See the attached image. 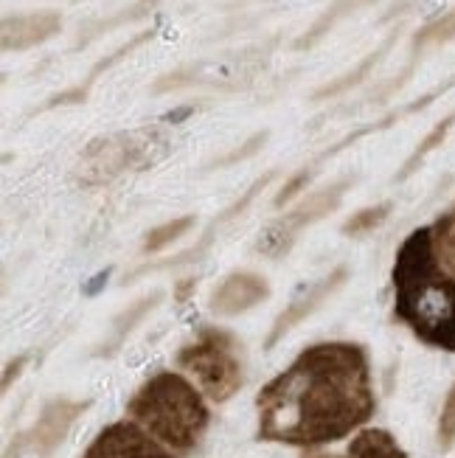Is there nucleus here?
Here are the masks:
<instances>
[{
	"label": "nucleus",
	"mask_w": 455,
	"mask_h": 458,
	"mask_svg": "<svg viewBox=\"0 0 455 458\" xmlns=\"http://www.w3.org/2000/svg\"><path fill=\"white\" fill-rule=\"evenodd\" d=\"M377 408L368 354L358 344L304 349L256 396L259 442L321 447L363 428Z\"/></svg>",
	"instance_id": "f257e3e1"
},
{
	"label": "nucleus",
	"mask_w": 455,
	"mask_h": 458,
	"mask_svg": "<svg viewBox=\"0 0 455 458\" xmlns=\"http://www.w3.org/2000/svg\"><path fill=\"white\" fill-rule=\"evenodd\" d=\"M393 315L442 352H455V276H450L436 250L430 228H417L400 245L391 270Z\"/></svg>",
	"instance_id": "f03ea898"
},
{
	"label": "nucleus",
	"mask_w": 455,
	"mask_h": 458,
	"mask_svg": "<svg viewBox=\"0 0 455 458\" xmlns=\"http://www.w3.org/2000/svg\"><path fill=\"white\" fill-rule=\"evenodd\" d=\"M127 413L161 445L181 453H189L200 445L211 422L203 394L183 374L174 371H157L149 377L132 394Z\"/></svg>",
	"instance_id": "7ed1b4c3"
},
{
	"label": "nucleus",
	"mask_w": 455,
	"mask_h": 458,
	"mask_svg": "<svg viewBox=\"0 0 455 458\" xmlns=\"http://www.w3.org/2000/svg\"><path fill=\"white\" fill-rule=\"evenodd\" d=\"M177 366L214 403H228L245 383L242 344L233 332L220 327H203L197 332L194 341L177 352Z\"/></svg>",
	"instance_id": "20e7f679"
},
{
	"label": "nucleus",
	"mask_w": 455,
	"mask_h": 458,
	"mask_svg": "<svg viewBox=\"0 0 455 458\" xmlns=\"http://www.w3.org/2000/svg\"><path fill=\"white\" fill-rule=\"evenodd\" d=\"M166 152H169V141L157 130L98 138V141H93L82 152L79 181L88 186L110 183L113 177L124 174L127 169H147L157 164Z\"/></svg>",
	"instance_id": "39448f33"
},
{
	"label": "nucleus",
	"mask_w": 455,
	"mask_h": 458,
	"mask_svg": "<svg viewBox=\"0 0 455 458\" xmlns=\"http://www.w3.org/2000/svg\"><path fill=\"white\" fill-rule=\"evenodd\" d=\"M351 186V181H338L321 191H312L304 203H299L292 211H287L284 216H279L275 223H270L262 233L259 242H256V250L265 253L267 259H282L292 245L299 233L309 225H315L324 216H329L334 208L341 206L346 189Z\"/></svg>",
	"instance_id": "423d86ee"
},
{
	"label": "nucleus",
	"mask_w": 455,
	"mask_h": 458,
	"mask_svg": "<svg viewBox=\"0 0 455 458\" xmlns=\"http://www.w3.org/2000/svg\"><path fill=\"white\" fill-rule=\"evenodd\" d=\"M90 403H73V400H54L43 408L34 428L20 433L9 445L6 458H54L56 447L63 445L71 425L88 411Z\"/></svg>",
	"instance_id": "0eeeda50"
},
{
	"label": "nucleus",
	"mask_w": 455,
	"mask_h": 458,
	"mask_svg": "<svg viewBox=\"0 0 455 458\" xmlns=\"http://www.w3.org/2000/svg\"><path fill=\"white\" fill-rule=\"evenodd\" d=\"M82 458H174L138 422H113L90 442Z\"/></svg>",
	"instance_id": "6e6552de"
},
{
	"label": "nucleus",
	"mask_w": 455,
	"mask_h": 458,
	"mask_svg": "<svg viewBox=\"0 0 455 458\" xmlns=\"http://www.w3.org/2000/svg\"><path fill=\"white\" fill-rule=\"evenodd\" d=\"M270 295V287L262 276H256L250 270L231 273L223 278V284L211 293V312L216 315H240L256 304H262Z\"/></svg>",
	"instance_id": "1a4fd4ad"
},
{
	"label": "nucleus",
	"mask_w": 455,
	"mask_h": 458,
	"mask_svg": "<svg viewBox=\"0 0 455 458\" xmlns=\"http://www.w3.org/2000/svg\"><path fill=\"white\" fill-rule=\"evenodd\" d=\"M346 278H349V270H346V267H334L326 278H321L318 284L309 287L304 295L295 298V301H292L290 307H284V312H282L279 318H275V324H273V329H270V335H267V349H273L292 327H299L307 315H312L315 310H318V307L326 301V298L346 282Z\"/></svg>",
	"instance_id": "9d476101"
},
{
	"label": "nucleus",
	"mask_w": 455,
	"mask_h": 458,
	"mask_svg": "<svg viewBox=\"0 0 455 458\" xmlns=\"http://www.w3.org/2000/svg\"><path fill=\"white\" fill-rule=\"evenodd\" d=\"M59 29H63V17L56 12H31V14L4 17L0 46H4V51H26L51 39Z\"/></svg>",
	"instance_id": "9b49d317"
},
{
	"label": "nucleus",
	"mask_w": 455,
	"mask_h": 458,
	"mask_svg": "<svg viewBox=\"0 0 455 458\" xmlns=\"http://www.w3.org/2000/svg\"><path fill=\"white\" fill-rule=\"evenodd\" d=\"M343 458H408V453L400 447L388 430L380 428H366L351 439Z\"/></svg>",
	"instance_id": "f8f14e48"
},
{
	"label": "nucleus",
	"mask_w": 455,
	"mask_h": 458,
	"mask_svg": "<svg viewBox=\"0 0 455 458\" xmlns=\"http://www.w3.org/2000/svg\"><path fill=\"white\" fill-rule=\"evenodd\" d=\"M368 4H374V0H332V6L318 20H315L312 29L299 39V43H295V48H312V46H318L321 39L341 23V20H346L349 14H354V12L368 6Z\"/></svg>",
	"instance_id": "ddd939ff"
},
{
	"label": "nucleus",
	"mask_w": 455,
	"mask_h": 458,
	"mask_svg": "<svg viewBox=\"0 0 455 458\" xmlns=\"http://www.w3.org/2000/svg\"><path fill=\"white\" fill-rule=\"evenodd\" d=\"M430 236H433V250H436L442 267L450 276H455V206L430 225Z\"/></svg>",
	"instance_id": "4468645a"
},
{
	"label": "nucleus",
	"mask_w": 455,
	"mask_h": 458,
	"mask_svg": "<svg viewBox=\"0 0 455 458\" xmlns=\"http://www.w3.org/2000/svg\"><path fill=\"white\" fill-rule=\"evenodd\" d=\"M391 43H393V37H388L385 39V43L377 48V51H371L366 59H363V63L358 65V68H354V71H349L346 76H341V79H334V82L332 85H324L318 93H315V98H332V96H341V93H346L349 88H354V85H360L363 82V79L368 76V71L374 68V65H377L380 63V59H383V54L391 48Z\"/></svg>",
	"instance_id": "2eb2a0df"
},
{
	"label": "nucleus",
	"mask_w": 455,
	"mask_h": 458,
	"mask_svg": "<svg viewBox=\"0 0 455 458\" xmlns=\"http://www.w3.org/2000/svg\"><path fill=\"white\" fill-rule=\"evenodd\" d=\"M194 225V216H177V220H169L164 225H157L155 231L147 233V242H144V253H157L164 250L166 245L177 242L186 231H191Z\"/></svg>",
	"instance_id": "dca6fc26"
},
{
	"label": "nucleus",
	"mask_w": 455,
	"mask_h": 458,
	"mask_svg": "<svg viewBox=\"0 0 455 458\" xmlns=\"http://www.w3.org/2000/svg\"><path fill=\"white\" fill-rule=\"evenodd\" d=\"M452 37H455V9L442 14V17H436L433 23H427L417 34V39H413V54H419L427 46H442V43H447V39H452Z\"/></svg>",
	"instance_id": "f3484780"
},
{
	"label": "nucleus",
	"mask_w": 455,
	"mask_h": 458,
	"mask_svg": "<svg viewBox=\"0 0 455 458\" xmlns=\"http://www.w3.org/2000/svg\"><path fill=\"white\" fill-rule=\"evenodd\" d=\"M452 122H455V115H447L444 118V122L442 124H436V127H433V132L425 138V141L417 147V152H413L410 157H408V161H405V166H402V172L397 174V181H405V177H410L413 172H417V166L425 161V157L433 152V149H436L442 141H444V138H447V132H450V127H452Z\"/></svg>",
	"instance_id": "a211bd4d"
},
{
	"label": "nucleus",
	"mask_w": 455,
	"mask_h": 458,
	"mask_svg": "<svg viewBox=\"0 0 455 458\" xmlns=\"http://www.w3.org/2000/svg\"><path fill=\"white\" fill-rule=\"evenodd\" d=\"M388 214H391V203H380V206L363 208V211L354 214L351 220H346L341 231H343L346 236H363V233L374 231L377 225H383Z\"/></svg>",
	"instance_id": "6ab92c4d"
},
{
	"label": "nucleus",
	"mask_w": 455,
	"mask_h": 458,
	"mask_svg": "<svg viewBox=\"0 0 455 458\" xmlns=\"http://www.w3.org/2000/svg\"><path fill=\"white\" fill-rule=\"evenodd\" d=\"M157 301H161V293H152V295L141 298V301H138L135 307H130V312H124L122 318H118V321H115V344L122 341V337H124L138 321H141V318H144Z\"/></svg>",
	"instance_id": "aec40b11"
},
{
	"label": "nucleus",
	"mask_w": 455,
	"mask_h": 458,
	"mask_svg": "<svg viewBox=\"0 0 455 458\" xmlns=\"http://www.w3.org/2000/svg\"><path fill=\"white\" fill-rule=\"evenodd\" d=\"M439 442L442 447H450L455 442V383L447 394L444 400V408H442V420H439Z\"/></svg>",
	"instance_id": "412c9836"
},
{
	"label": "nucleus",
	"mask_w": 455,
	"mask_h": 458,
	"mask_svg": "<svg viewBox=\"0 0 455 458\" xmlns=\"http://www.w3.org/2000/svg\"><path fill=\"white\" fill-rule=\"evenodd\" d=\"M265 141H267V132H259V135H253L250 141L245 144V147H240V149H233L231 155H225V157H220L214 166H231V164H236V161H245V157H250V155H256L262 147H265Z\"/></svg>",
	"instance_id": "4be33fe9"
},
{
	"label": "nucleus",
	"mask_w": 455,
	"mask_h": 458,
	"mask_svg": "<svg viewBox=\"0 0 455 458\" xmlns=\"http://www.w3.org/2000/svg\"><path fill=\"white\" fill-rule=\"evenodd\" d=\"M23 363H26V357H20V360H17L14 366H9V369H6V374H4V391H9V386H12V377H17V371L23 369Z\"/></svg>",
	"instance_id": "5701e85b"
},
{
	"label": "nucleus",
	"mask_w": 455,
	"mask_h": 458,
	"mask_svg": "<svg viewBox=\"0 0 455 458\" xmlns=\"http://www.w3.org/2000/svg\"><path fill=\"white\" fill-rule=\"evenodd\" d=\"M191 113H194V107H181V110L169 113V115H166V122L177 124V122H181V118H186V115H191Z\"/></svg>",
	"instance_id": "b1692460"
},
{
	"label": "nucleus",
	"mask_w": 455,
	"mask_h": 458,
	"mask_svg": "<svg viewBox=\"0 0 455 458\" xmlns=\"http://www.w3.org/2000/svg\"><path fill=\"white\" fill-rule=\"evenodd\" d=\"M304 458H343V455H326V453H312V455H304Z\"/></svg>",
	"instance_id": "393cba45"
}]
</instances>
